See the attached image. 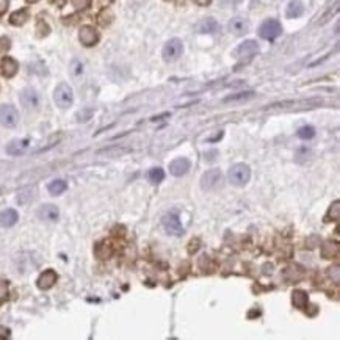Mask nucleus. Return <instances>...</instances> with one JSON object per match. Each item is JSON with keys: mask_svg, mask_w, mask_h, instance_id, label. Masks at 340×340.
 <instances>
[{"mask_svg": "<svg viewBox=\"0 0 340 340\" xmlns=\"http://www.w3.org/2000/svg\"><path fill=\"white\" fill-rule=\"evenodd\" d=\"M19 99H21V104L22 107H25L27 110H35L39 107V102H41V97L38 94L37 89L33 88H25L21 91L19 94Z\"/></svg>", "mask_w": 340, "mask_h": 340, "instance_id": "9", "label": "nucleus"}, {"mask_svg": "<svg viewBox=\"0 0 340 340\" xmlns=\"http://www.w3.org/2000/svg\"><path fill=\"white\" fill-rule=\"evenodd\" d=\"M78 39H80V42L83 44V46L91 47V46H94L97 41H99V33H97L96 29H93V27L83 25L82 29H80V32H78Z\"/></svg>", "mask_w": 340, "mask_h": 340, "instance_id": "12", "label": "nucleus"}, {"mask_svg": "<svg viewBox=\"0 0 340 340\" xmlns=\"http://www.w3.org/2000/svg\"><path fill=\"white\" fill-rule=\"evenodd\" d=\"M112 21H113V14H112L110 10H104V11H101V14H99V24H101V25L107 27Z\"/></svg>", "mask_w": 340, "mask_h": 340, "instance_id": "30", "label": "nucleus"}, {"mask_svg": "<svg viewBox=\"0 0 340 340\" xmlns=\"http://www.w3.org/2000/svg\"><path fill=\"white\" fill-rule=\"evenodd\" d=\"M71 74H73V77H80L83 74V65L80 60H73V63H71Z\"/></svg>", "mask_w": 340, "mask_h": 340, "instance_id": "28", "label": "nucleus"}, {"mask_svg": "<svg viewBox=\"0 0 340 340\" xmlns=\"http://www.w3.org/2000/svg\"><path fill=\"white\" fill-rule=\"evenodd\" d=\"M297 135H298V138H301V140H312L315 137V129L312 127V126H304V127H301L298 132H297Z\"/></svg>", "mask_w": 340, "mask_h": 340, "instance_id": "27", "label": "nucleus"}, {"mask_svg": "<svg viewBox=\"0 0 340 340\" xmlns=\"http://www.w3.org/2000/svg\"><path fill=\"white\" fill-rule=\"evenodd\" d=\"M304 13V5L301 0H290L287 5V10H285V14L290 19H295V17H300Z\"/></svg>", "mask_w": 340, "mask_h": 340, "instance_id": "19", "label": "nucleus"}, {"mask_svg": "<svg viewBox=\"0 0 340 340\" xmlns=\"http://www.w3.org/2000/svg\"><path fill=\"white\" fill-rule=\"evenodd\" d=\"M337 253H339V245L333 243V241H326L323 248H321V254H323L325 259H333L334 256H337Z\"/></svg>", "mask_w": 340, "mask_h": 340, "instance_id": "22", "label": "nucleus"}, {"mask_svg": "<svg viewBox=\"0 0 340 340\" xmlns=\"http://www.w3.org/2000/svg\"><path fill=\"white\" fill-rule=\"evenodd\" d=\"M0 69H2V74L6 78H11L17 74V69H19V65H17V61L11 57H5L2 60V63H0Z\"/></svg>", "mask_w": 340, "mask_h": 340, "instance_id": "17", "label": "nucleus"}, {"mask_svg": "<svg viewBox=\"0 0 340 340\" xmlns=\"http://www.w3.org/2000/svg\"><path fill=\"white\" fill-rule=\"evenodd\" d=\"M32 199H33V190L32 189H27V190H24V191H21L19 194H17V202H19L21 205L30 202Z\"/></svg>", "mask_w": 340, "mask_h": 340, "instance_id": "29", "label": "nucleus"}, {"mask_svg": "<svg viewBox=\"0 0 340 340\" xmlns=\"http://www.w3.org/2000/svg\"><path fill=\"white\" fill-rule=\"evenodd\" d=\"M57 279H58V276H57L55 271L46 270L44 273H41V276L38 277L37 285H38V289H41V290H49V289L53 287V285H55Z\"/></svg>", "mask_w": 340, "mask_h": 340, "instance_id": "15", "label": "nucleus"}, {"mask_svg": "<svg viewBox=\"0 0 340 340\" xmlns=\"http://www.w3.org/2000/svg\"><path fill=\"white\" fill-rule=\"evenodd\" d=\"M182 52H184V42L179 38H173L165 44L162 55L165 61H176L182 55Z\"/></svg>", "mask_w": 340, "mask_h": 340, "instance_id": "6", "label": "nucleus"}, {"mask_svg": "<svg viewBox=\"0 0 340 340\" xmlns=\"http://www.w3.org/2000/svg\"><path fill=\"white\" fill-rule=\"evenodd\" d=\"M11 47V42L8 38H0V53H5L8 52Z\"/></svg>", "mask_w": 340, "mask_h": 340, "instance_id": "33", "label": "nucleus"}, {"mask_svg": "<svg viewBox=\"0 0 340 340\" xmlns=\"http://www.w3.org/2000/svg\"><path fill=\"white\" fill-rule=\"evenodd\" d=\"M17 220H19V213H17L14 209H6L0 213V226H3V227L14 226Z\"/></svg>", "mask_w": 340, "mask_h": 340, "instance_id": "18", "label": "nucleus"}, {"mask_svg": "<svg viewBox=\"0 0 340 340\" xmlns=\"http://www.w3.org/2000/svg\"><path fill=\"white\" fill-rule=\"evenodd\" d=\"M229 182L234 187H245L251 179V168L246 163H235L232 165L227 173Z\"/></svg>", "mask_w": 340, "mask_h": 340, "instance_id": "1", "label": "nucleus"}, {"mask_svg": "<svg viewBox=\"0 0 340 340\" xmlns=\"http://www.w3.org/2000/svg\"><path fill=\"white\" fill-rule=\"evenodd\" d=\"M38 217L42 221L53 223V221H57L60 218V210H58L57 205H53V204H44L42 207L38 210Z\"/></svg>", "mask_w": 340, "mask_h": 340, "instance_id": "14", "label": "nucleus"}, {"mask_svg": "<svg viewBox=\"0 0 340 340\" xmlns=\"http://www.w3.org/2000/svg\"><path fill=\"white\" fill-rule=\"evenodd\" d=\"M210 2L212 0H194V3H198L199 6H207V5H210Z\"/></svg>", "mask_w": 340, "mask_h": 340, "instance_id": "35", "label": "nucleus"}, {"mask_svg": "<svg viewBox=\"0 0 340 340\" xmlns=\"http://www.w3.org/2000/svg\"><path fill=\"white\" fill-rule=\"evenodd\" d=\"M8 298V284L5 281H0V304L5 302Z\"/></svg>", "mask_w": 340, "mask_h": 340, "instance_id": "32", "label": "nucleus"}, {"mask_svg": "<svg viewBox=\"0 0 340 340\" xmlns=\"http://www.w3.org/2000/svg\"><path fill=\"white\" fill-rule=\"evenodd\" d=\"M212 155H218V152L217 151H212V152H205V160H209V162H213L215 157Z\"/></svg>", "mask_w": 340, "mask_h": 340, "instance_id": "34", "label": "nucleus"}, {"mask_svg": "<svg viewBox=\"0 0 340 340\" xmlns=\"http://www.w3.org/2000/svg\"><path fill=\"white\" fill-rule=\"evenodd\" d=\"M282 25L276 19H266L261 27H259V37L266 41H274L277 37H281Z\"/></svg>", "mask_w": 340, "mask_h": 340, "instance_id": "3", "label": "nucleus"}, {"mask_svg": "<svg viewBox=\"0 0 340 340\" xmlns=\"http://www.w3.org/2000/svg\"><path fill=\"white\" fill-rule=\"evenodd\" d=\"M223 182V174L220 169H209L201 177V187L202 190H215L218 189Z\"/></svg>", "mask_w": 340, "mask_h": 340, "instance_id": "8", "label": "nucleus"}, {"mask_svg": "<svg viewBox=\"0 0 340 340\" xmlns=\"http://www.w3.org/2000/svg\"><path fill=\"white\" fill-rule=\"evenodd\" d=\"M292 302H293V306L295 307H298V309H304L307 306V302H309V297H307V293L304 292V290H293L292 293Z\"/></svg>", "mask_w": 340, "mask_h": 340, "instance_id": "20", "label": "nucleus"}, {"mask_svg": "<svg viewBox=\"0 0 340 340\" xmlns=\"http://www.w3.org/2000/svg\"><path fill=\"white\" fill-rule=\"evenodd\" d=\"M53 101L60 109H69L74 102V91L68 83H60L53 91Z\"/></svg>", "mask_w": 340, "mask_h": 340, "instance_id": "2", "label": "nucleus"}, {"mask_svg": "<svg viewBox=\"0 0 340 340\" xmlns=\"http://www.w3.org/2000/svg\"><path fill=\"white\" fill-rule=\"evenodd\" d=\"M93 116V110L91 109H83V110H80L77 114H76V118L78 122H86L89 118Z\"/></svg>", "mask_w": 340, "mask_h": 340, "instance_id": "31", "label": "nucleus"}, {"mask_svg": "<svg viewBox=\"0 0 340 340\" xmlns=\"http://www.w3.org/2000/svg\"><path fill=\"white\" fill-rule=\"evenodd\" d=\"M194 30L196 33H201V35H213V33H218L220 24L213 17H207V19H202L196 24Z\"/></svg>", "mask_w": 340, "mask_h": 340, "instance_id": "13", "label": "nucleus"}, {"mask_svg": "<svg viewBox=\"0 0 340 340\" xmlns=\"http://www.w3.org/2000/svg\"><path fill=\"white\" fill-rule=\"evenodd\" d=\"M29 2H30V3H37V2H38V0H29Z\"/></svg>", "mask_w": 340, "mask_h": 340, "instance_id": "36", "label": "nucleus"}, {"mask_svg": "<svg viewBox=\"0 0 340 340\" xmlns=\"http://www.w3.org/2000/svg\"><path fill=\"white\" fill-rule=\"evenodd\" d=\"M256 93L254 91H243V93H237V94H230L227 97H225V102H237V101H248L254 97Z\"/></svg>", "mask_w": 340, "mask_h": 340, "instance_id": "25", "label": "nucleus"}, {"mask_svg": "<svg viewBox=\"0 0 340 340\" xmlns=\"http://www.w3.org/2000/svg\"><path fill=\"white\" fill-rule=\"evenodd\" d=\"M162 225H163V229L168 232L169 235H182L184 234V227H182V223L181 220H179V213L176 210L166 213L165 217L162 218Z\"/></svg>", "mask_w": 340, "mask_h": 340, "instance_id": "4", "label": "nucleus"}, {"mask_svg": "<svg viewBox=\"0 0 340 340\" xmlns=\"http://www.w3.org/2000/svg\"><path fill=\"white\" fill-rule=\"evenodd\" d=\"M259 52V44L254 39H246L234 50V57L240 61H249Z\"/></svg>", "mask_w": 340, "mask_h": 340, "instance_id": "5", "label": "nucleus"}, {"mask_svg": "<svg viewBox=\"0 0 340 340\" xmlns=\"http://www.w3.org/2000/svg\"><path fill=\"white\" fill-rule=\"evenodd\" d=\"M340 202L339 201H334L333 204H331V207L326 213V217H325V221H337L340 218Z\"/></svg>", "mask_w": 340, "mask_h": 340, "instance_id": "26", "label": "nucleus"}, {"mask_svg": "<svg viewBox=\"0 0 340 340\" xmlns=\"http://www.w3.org/2000/svg\"><path fill=\"white\" fill-rule=\"evenodd\" d=\"M29 148H30V140L19 138V140H13L10 145L6 146V152L10 155H22L25 154Z\"/></svg>", "mask_w": 340, "mask_h": 340, "instance_id": "16", "label": "nucleus"}, {"mask_svg": "<svg viewBox=\"0 0 340 340\" xmlns=\"http://www.w3.org/2000/svg\"><path fill=\"white\" fill-rule=\"evenodd\" d=\"M27 19H29V11H27V10H19V11H16V13L11 14L10 22L13 25L19 27V25H24L27 22Z\"/></svg>", "mask_w": 340, "mask_h": 340, "instance_id": "23", "label": "nucleus"}, {"mask_svg": "<svg viewBox=\"0 0 340 340\" xmlns=\"http://www.w3.org/2000/svg\"><path fill=\"white\" fill-rule=\"evenodd\" d=\"M66 189H68V184H66L65 181H61V179H57V181H53V182H50V184L47 185L49 193L53 194V196L61 194L63 191H66Z\"/></svg>", "mask_w": 340, "mask_h": 340, "instance_id": "21", "label": "nucleus"}, {"mask_svg": "<svg viewBox=\"0 0 340 340\" xmlns=\"http://www.w3.org/2000/svg\"><path fill=\"white\" fill-rule=\"evenodd\" d=\"M19 122V112L13 105L0 107V124L3 127H16Z\"/></svg>", "mask_w": 340, "mask_h": 340, "instance_id": "7", "label": "nucleus"}, {"mask_svg": "<svg viewBox=\"0 0 340 340\" xmlns=\"http://www.w3.org/2000/svg\"><path fill=\"white\" fill-rule=\"evenodd\" d=\"M227 30L235 35V37H243L249 30H251V24L246 19V17H234L230 19L227 24Z\"/></svg>", "mask_w": 340, "mask_h": 340, "instance_id": "10", "label": "nucleus"}, {"mask_svg": "<svg viewBox=\"0 0 340 340\" xmlns=\"http://www.w3.org/2000/svg\"><path fill=\"white\" fill-rule=\"evenodd\" d=\"M190 168H191V163H190L189 158L177 157V158L173 160L171 163H169V173H171L173 176H176V177H182V176H185L187 173L190 171Z\"/></svg>", "mask_w": 340, "mask_h": 340, "instance_id": "11", "label": "nucleus"}, {"mask_svg": "<svg viewBox=\"0 0 340 340\" xmlns=\"http://www.w3.org/2000/svg\"><path fill=\"white\" fill-rule=\"evenodd\" d=\"M148 177H149V181L152 184H160L165 179V171H163L162 168H158V166L151 168L149 173H148Z\"/></svg>", "mask_w": 340, "mask_h": 340, "instance_id": "24", "label": "nucleus"}]
</instances>
